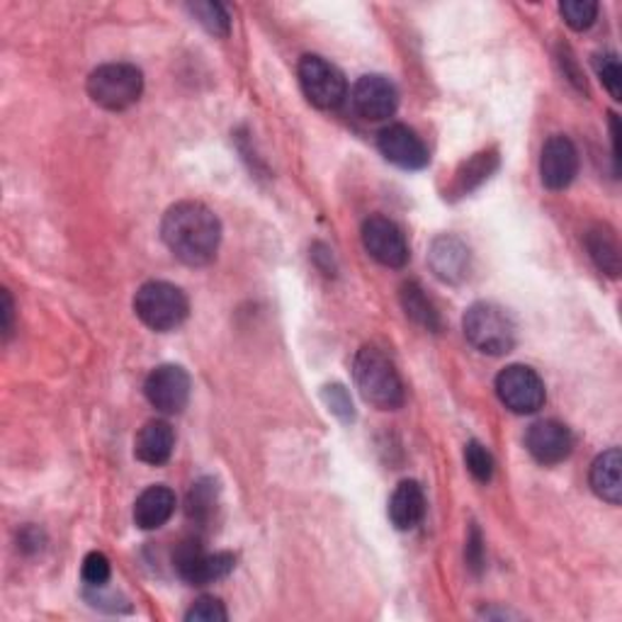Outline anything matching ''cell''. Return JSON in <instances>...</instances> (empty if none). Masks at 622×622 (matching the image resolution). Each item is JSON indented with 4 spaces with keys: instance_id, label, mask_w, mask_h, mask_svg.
Listing matches in <instances>:
<instances>
[{
    "instance_id": "cell-31",
    "label": "cell",
    "mask_w": 622,
    "mask_h": 622,
    "mask_svg": "<svg viewBox=\"0 0 622 622\" xmlns=\"http://www.w3.org/2000/svg\"><path fill=\"white\" fill-rule=\"evenodd\" d=\"M482 535H480V530L472 528V535L470 540H466V562H470L472 569H480L484 557H482Z\"/></svg>"
},
{
    "instance_id": "cell-5",
    "label": "cell",
    "mask_w": 622,
    "mask_h": 622,
    "mask_svg": "<svg viewBox=\"0 0 622 622\" xmlns=\"http://www.w3.org/2000/svg\"><path fill=\"white\" fill-rule=\"evenodd\" d=\"M143 93V76L131 64H103L88 76V95L110 113H122Z\"/></svg>"
},
{
    "instance_id": "cell-9",
    "label": "cell",
    "mask_w": 622,
    "mask_h": 622,
    "mask_svg": "<svg viewBox=\"0 0 622 622\" xmlns=\"http://www.w3.org/2000/svg\"><path fill=\"white\" fill-rule=\"evenodd\" d=\"M191 375H187L181 365H161V368L151 370V375L143 382V394H147L149 404L161 411V414H181V411L191 402Z\"/></svg>"
},
{
    "instance_id": "cell-11",
    "label": "cell",
    "mask_w": 622,
    "mask_h": 622,
    "mask_svg": "<svg viewBox=\"0 0 622 622\" xmlns=\"http://www.w3.org/2000/svg\"><path fill=\"white\" fill-rule=\"evenodd\" d=\"M579 173V151L574 141L564 135H554L542 147L540 181L548 191H566Z\"/></svg>"
},
{
    "instance_id": "cell-6",
    "label": "cell",
    "mask_w": 622,
    "mask_h": 622,
    "mask_svg": "<svg viewBox=\"0 0 622 622\" xmlns=\"http://www.w3.org/2000/svg\"><path fill=\"white\" fill-rule=\"evenodd\" d=\"M299 85L309 103L319 110H338L348 97L346 76L316 54H307L299 61Z\"/></svg>"
},
{
    "instance_id": "cell-33",
    "label": "cell",
    "mask_w": 622,
    "mask_h": 622,
    "mask_svg": "<svg viewBox=\"0 0 622 622\" xmlns=\"http://www.w3.org/2000/svg\"><path fill=\"white\" fill-rule=\"evenodd\" d=\"M610 137H613V161H615V173L620 165V119L618 115H610Z\"/></svg>"
},
{
    "instance_id": "cell-27",
    "label": "cell",
    "mask_w": 622,
    "mask_h": 622,
    "mask_svg": "<svg viewBox=\"0 0 622 622\" xmlns=\"http://www.w3.org/2000/svg\"><path fill=\"white\" fill-rule=\"evenodd\" d=\"M594 69L613 100H622V71L615 54H596Z\"/></svg>"
},
{
    "instance_id": "cell-16",
    "label": "cell",
    "mask_w": 622,
    "mask_h": 622,
    "mask_svg": "<svg viewBox=\"0 0 622 622\" xmlns=\"http://www.w3.org/2000/svg\"><path fill=\"white\" fill-rule=\"evenodd\" d=\"M177 498L169 486L156 484L143 488L135 504V523L141 530H159L169 523L171 516L175 514Z\"/></svg>"
},
{
    "instance_id": "cell-24",
    "label": "cell",
    "mask_w": 622,
    "mask_h": 622,
    "mask_svg": "<svg viewBox=\"0 0 622 622\" xmlns=\"http://www.w3.org/2000/svg\"><path fill=\"white\" fill-rule=\"evenodd\" d=\"M215 506H217V488L212 480H203L193 486L191 496H187V516L199 520H207L209 516L215 514Z\"/></svg>"
},
{
    "instance_id": "cell-15",
    "label": "cell",
    "mask_w": 622,
    "mask_h": 622,
    "mask_svg": "<svg viewBox=\"0 0 622 622\" xmlns=\"http://www.w3.org/2000/svg\"><path fill=\"white\" fill-rule=\"evenodd\" d=\"M470 249L454 237H438L428 253L430 270L436 273L438 280L450 285H458L470 275Z\"/></svg>"
},
{
    "instance_id": "cell-22",
    "label": "cell",
    "mask_w": 622,
    "mask_h": 622,
    "mask_svg": "<svg viewBox=\"0 0 622 622\" xmlns=\"http://www.w3.org/2000/svg\"><path fill=\"white\" fill-rule=\"evenodd\" d=\"M187 10H191L199 25H203L209 35L229 37L231 18L227 13V8L221 3H193V5H187Z\"/></svg>"
},
{
    "instance_id": "cell-3",
    "label": "cell",
    "mask_w": 622,
    "mask_h": 622,
    "mask_svg": "<svg viewBox=\"0 0 622 622\" xmlns=\"http://www.w3.org/2000/svg\"><path fill=\"white\" fill-rule=\"evenodd\" d=\"M466 341L484 355H506L516 346V324L508 311L492 302H476L464 311Z\"/></svg>"
},
{
    "instance_id": "cell-26",
    "label": "cell",
    "mask_w": 622,
    "mask_h": 622,
    "mask_svg": "<svg viewBox=\"0 0 622 622\" xmlns=\"http://www.w3.org/2000/svg\"><path fill=\"white\" fill-rule=\"evenodd\" d=\"M464 464L476 482H482V484L492 482L496 464H494L492 452H488L480 440H470L464 446Z\"/></svg>"
},
{
    "instance_id": "cell-32",
    "label": "cell",
    "mask_w": 622,
    "mask_h": 622,
    "mask_svg": "<svg viewBox=\"0 0 622 622\" xmlns=\"http://www.w3.org/2000/svg\"><path fill=\"white\" fill-rule=\"evenodd\" d=\"M13 297L8 290H3V336L8 338L13 333Z\"/></svg>"
},
{
    "instance_id": "cell-28",
    "label": "cell",
    "mask_w": 622,
    "mask_h": 622,
    "mask_svg": "<svg viewBox=\"0 0 622 622\" xmlns=\"http://www.w3.org/2000/svg\"><path fill=\"white\" fill-rule=\"evenodd\" d=\"M227 618L229 615H227L224 603H221L219 598H215V596L197 598L193 608L187 610V615H185L187 622H224Z\"/></svg>"
},
{
    "instance_id": "cell-13",
    "label": "cell",
    "mask_w": 622,
    "mask_h": 622,
    "mask_svg": "<svg viewBox=\"0 0 622 622\" xmlns=\"http://www.w3.org/2000/svg\"><path fill=\"white\" fill-rule=\"evenodd\" d=\"M377 147L389 163L404 171H421L430 163L428 147L414 129L406 125H389L377 137Z\"/></svg>"
},
{
    "instance_id": "cell-23",
    "label": "cell",
    "mask_w": 622,
    "mask_h": 622,
    "mask_svg": "<svg viewBox=\"0 0 622 622\" xmlns=\"http://www.w3.org/2000/svg\"><path fill=\"white\" fill-rule=\"evenodd\" d=\"M498 165V159L494 153H476L474 159H470L464 163V169L458 175V191L460 193H470L474 191L476 185L484 183L488 173H492Z\"/></svg>"
},
{
    "instance_id": "cell-21",
    "label": "cell",
    "mask_w": 622,
    "mask_h": 622,
    "mask_svg": "<svg viewBox=\"0 0 622 622\" xmlns=\"http://www.w3.org/2000/svg\"><path fill=\"white\" fill-rule=\"evenodd\" d=\"M402 307L406 311V316L411 321H416L418 326H424L428 331H438L440 329V316L436 304L430 302L428 295L424 292V287L418 283H406L402 287Z\"/></svg>"
},
{
    "instance_id": "cell-30",
    "label": "cell",
    "mask_w": 622,
    "mask_h": 622,
    "mask_svg": "<svg viewBox=\"0 0 622 622\" xmlns=\"http://www.w3.org/2000/svg\"><path fill=\"white\" fill-rule=\"evenodd\" d=\"M324 402L329 404V408L343 421H353L355 411H353V402L346 392V387L341 384H329L324 387Z\"/></svg>"
},
{
    "instance_id": "cell-8",
    "label": "cell",
    "mask_w": 622,
    "mask_h": 622,
    "mask_svg": "<svg viewBox=\"0 0 622 622\" xmlns=\"http://www.w3.org/2000/svg\"><path fill=\"white\" fill-rule=\"evenodd\" d=\"M175 572L183 581L193 586H205L227 579L233 569V557L229 552L209 554L203 550V544L195 540L183 542L173 554Z\"/></svg>"
},
{
    "instance_id": "cell-20",
    "label": "cell",
    "mask_w": 622,
    "mask_h": 622,
    "mask_svg": "<svg viewBox=\"0 0 622 622\" xmlns=\"http://www.w3.org/2000/svg\"><path fill=\"white\" fill-rule=\"evenodd\" d=\"M586 249L596 268L606 273L608 277L620 275V246L615 231L608 224H596L586 231Z\"/></svg>"
},
{
    "instance_id": "cell-29",
    "label": "cell",
    "mask_w": 622,
    "mask_h": 622,
    "mask_svg": "<svg viewBox=\"0 0 622 622\" xmlns=\"http://www.w3.org/2000/svg\"><path fill=\"white\" fill-rule=\"evenodd\" d=\"M81 576H83V581L88 586L103 588L110 581V560L105 557L103 552L85 554L83 566H81Z\"/></svg>"
},
{
    "instance_id": "cell-4",
    "label": "cell",
    "mask_w": 622,
    "mask_h": 622,
    "mask_svg": "<svg viewBox=\"0 0 622 622\" xmlns=\"http://www.w3.org/2000/svg\"><path fill=\"white\" fill-rule=\"evenodd\" d=\"M135 314L143 326L151 331H173L183 324L191 314V302H187L181 287L163 280L143 283L135 295Z\"/></svg>"
},
{
    "instance_id": "cell-10",
    "label": "cell",
    "mask_w": 622,
    "mask_h": 622,
    "mask_svg": "<svg viewBox=\"0 0 622 622\" xmlns=\"http://www.w3.org/2000/svg\"><path fill=\"white\" fill-rule=\"evenodd\" d=\"M362 246L384 268H404L411 255L404 231L387 217H370L365 221Z\"/></svg>"
},
{
    "instance_id": "cell-18",
    "label": "cell",
    "mask_w": 622,
    "mask_h": 622,
    "mask_svg": "<svg viewBox=\"0 0 622 622\" xmlns=\"http://www.w3.org/2000/svg\"><path fill=\"white\" fill-rule=\"evenodd\" d=\"M173 448H175V433L171 424H165V421L159 418L149 421V424L139 430V436L135 440L137 460L151 466L169 462Z\"/></svg>"
},
{
    "instance_id": "cell-1",
    "label": "cell",
    "mask_w": 622,
    "mask_h": 622,
    "mask_svg": "<svg viewBox=\"0 0 622 622\" xmlns=\"http://www.w3.org/2000/svg\"><path fill=\"white\" fill-rule=\"evenodd\" d=\"M161 239L177 261L197 268V265L215 261L221 241V224L207 205L177 203L163 215Z\"/></svg>"
},
{
    "instance_id": "cell-7",
    "label": "cell",
    "mask_w": 622,
    "mask_h": 622,
    "mask_svg": "<svg viewBox=\"0 0 622 622\" xmlns=\"http://www.w3.org/2000/svg\"><path fill=\"white\" fill-rule=\"evenodd\" d=\"M496 394L514 414H535L544 404V382L528 365H510L496 377Z\"/></svg>"
},
{
    "instance_id": "cell-2",
    "label": "cell",
    "mask_w": 622,
    "mask_h": 622,
    "mask_svg": "<svg viewBox=\"0 0 622 622\" xmlns=\"http://www.w3.org/2000/svg\"><path fill=\"white\" fill-rule=\"evenodd\" d=\"M353 380L360 396L380 411H394L404 404V382L394 362L380 348L365 346L355 355Z\"/></svg>"
},
{
    "instance_id": "cell-14",
    "label": "cell",
    "mask_w": 622,
    "mask_h": 622,
    "mask_svg": "<svg viewBox=\"0 0 622 622\" xmlns=\"http://www.w3.org/2000/svg\"><path fill=\"white\" fill-rule=\"evenodd\" d=\"M526 448L540 464H560L572 454V430L560 421H538L528 428Z\"/></svg>"
},
{
    "instance_id": "cell-25",
    "label": "cell",
    "mask_w": 622,
    "mask_h": 622,
    "mask_svg": "<svg viewBox=\"0 0 622 622\" xmlns=\"http://www.w3.org/2000/svg\"><path fill=\"white\" fill-rule=\"evenodd\" d=\"M560 13L572 30L584 32L594 27V22L598 20V3L596 0H564L560 5Z\"/></svg>"
},
{
    "instance_id": "cell-17",
    "label": "cell",
    "mask_w": 622,
    "mask_h": 622,
    "mask_svg": "<svg viewBox=\"0 0 622 622\" xmlns=\"http://www.w3.org/2000/svg\"><path fill=\"white\" fill-rule=\"evenodd\" d=\"M426 516V494L418 482L406 480L389 498V520L396 530H414Z\"/></svg>"
},
{
    "instance_id": "cell-19",
    "label": "cell",
    "mask_w": 622,
    "mask_h": 622,
    "mask_svg": "<svg viewBox=\"0 0 622 622\" xmlns=\"http://www.w3.org/2000/svg\"><path fill=\"white\" fill-rule=\"evenodd\" d=\"M622 454L618 448H610L606 452L598 454L591 464V474H588V482H591L594 494L598 498H603L610 506H620L622 498Z\"/></svg>"
},
{
    "instance_id": "cell-12",
    "label": "cell",
    "mask_w": 622,
    "mask_h": 622,
    "mask_svg": "<svg viewBox=\"0 0 622 622\" xmlns=\"http://www.w3.org/2000/svg\"><path fill=\"white\" fill-rule=\"evenodd\" d=\"M353 107L362 119L368 122H384L396 113L399 107V93L396 85L389 81L387 76H362L358 83L353 85Z\"/></svg>"
}]
</instances>
